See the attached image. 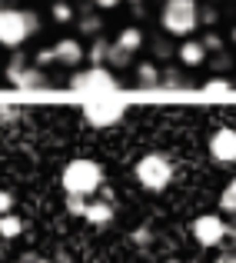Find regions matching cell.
I'll return each mask as SVG.
<instances>
[{"mask_svg": "<svg viewBox=\"0 0 236 263\" xmlns=\"http://www.w3.org/2000/svg\"><path fill=\"white\" fill-rule=\"evenodd\" d=\"M64 193L67 197H83V200H93L96 193L103 190V167L90 157H77L64 167Z\"/></svg>", "mask_w": 236, "mask_h": 263, "instance_id": "1", "label": "cell"}, {"mask_svg": "<svg viewBox=\"0 0 236 263\" xmlns=\"http://www.w3.org/2000/svg\"><path fill=\"white\" fill-rule=\"evenodd\" d=\"M40 30V17L24 7H0V47H24Z\"/></svg>", "mask_w": 236, "mask_h": 263, "instance_id": "2", "label": "cell"}, {"mask_svg": "<svg viewBox=\"0 0 236 263\" xmlns=\"http://www.w3.org/2000/svg\"><path fill=\"white\" fill-rule=\"evenodd\" d=\"M160 27H163V33H170V37L190 40L193 30L200 27V4L196 0H163Z\"/></svg>", "mask_w": 236, "mask_h": 263, "instance_id": "3", "label": "cell"}, {"mask_svg": "<svg viewBox=\"0 0 236 263\" xmlns=\"http://www.w3.org/2000/svg\"><path fill=\"white\" fill-rule=\"evenodd\" d=\"M173 174H176V170H173V160L166 154H143L133 167L136 183L147 193H163L166 186L173 183Z\"/></svg>", "mask_w": 236, "mask_h": 263, "instance_id": "4", "label": "cell"}, {"mask_svg": "<svg viewBox=\"0 0 236 263\" xmlns=\"http://www.w3.org/2000/svg\"><path fill=\"white\" fill-rule=\"evenodd\" d=\"M123 100L116 93H100V97H90L83 103V120L90 127H113V123L123 120Z\"/></svg>", "mask_w": 236, "mask_h": 263, "instance_id": "5", "label": "cell"}, {"mask_svg": "<svg viewBox=\"0 0 236 263\" xmlns=\"http://www.w3.org/2000/svg\"><path fill=\"white\" fill-rule=\"evenodd\" d=\"M70 87L80 90V93H90V97L116 93V77L110 67H87V70H77L70 77Z\"/></svg>", "mask_w": 236, "mask_h": 263, "instance_id": "6", "label": "cell"}, {"mask_svg": "<svg viewBox=\"0 0 236 263\" xmlns=\"http://www.w3.org/2000/svg\"><path fill=\"white\" fill-rule=\"evenodd\" d=\"M193 240H196L200 247H206V250H213V247H220L226 240V233H230V223H226L220 213H200L196 220H193Z\"/></svg>", "mask_w": 236, "mask_h": 263, "instance_id": "7", "label": "cell"}, {"mask_svg": "<svg viewBox=\"0 0 236 263\" xmlns=\"http://www.w3.org/2000/svg\"><path fill=\"white\" fill-rule=\"evenodd\" d=\"M7 80H10L13 87H20V90H37V87L47 84V73L40 70V67H30L27 57L20 53V57H13L10 64H7Z\"/></svg>", "mask_w": 236, "mask_h": 263, "instance_id": "8", "label": "cell"}, {"mask_svg": "<svg viewBox=\"0 0 236 263\" xmlns=\"http://www.w3.org/2000/svg\"><path fill=\"white\" fill-rule=\"evenodd\" d=\"M206 150H210V157L220 163V167H230V163H236V130H233V127L213 130Z\"/></svg>", "mask_w": 236, "mask_h": 263, "instance_id": "9", "label": "cell"}, {"mask_svg": "<svg viewBox=\"0 0 236 263\" xmlns=\"http://www.w3.org/2000/svg\"><path fill=\"white\" fill-rule=\"evenodd\" d=\"M113 217H116V206H113V193L110 190H103V193H96L93 200H87V210H83V220H87V223L107 227Z\"/></svg>", "mask_w": 236, "mask_h": 263, "instance_id": "10", "label": "cell"}, {"mask_svg": "<svg viewBox=\"0 0 236 263\" xmlns=\"http://www.w3.org/2000/svg\"><path fill=\"white\" fill-rule=\"evenodd\" d=\"M53 53H57V64H67V67H80L87 60V50L77 37H60L53 44Z\"/></svg>", "mask_w": 236, "mask_h": 263, "instance_id": "11", "label": "cell"}, {"mask_svg": "<svg viewBox=\"0 0 236 263\" xmlns=\"http://www.w3.org/2000/svg\"><path fill=\"white\" fill-rule=\"evenodd\" d=\"M176 57H180V64H183L186 70H193V67H203V64H206V57H210V50L203 47V40L190 37V40H183V44H180Z\"/></svg>", "mask_w": 236, "mask_h": 263, "instance_id": "12", "label": "cell"}, {"mask_svg": "<svg viewBox=\"0 0 236 263\" xmlns=\"http://www.w3.org/2000/svg\"><path fill=\"white\" fill-rule=\"evenodd\" d=\"M143 40H147V37H143V30H140V27H123V30H120V37L113 40V47H120L123 53H130V57H133V53L143 47Z\"/></svg>", "mask_w": 236, "mask_h": 263, "instance_id": "13", "label": "cell"}, {"mask_svg": "<svg viewBox=\"0 0 236 263\" xmlns=\"http://www.w3.org/2000/svg\"><path fill=\"white\" fill-rule=\"evenodd\" d=\"M136 84L140 87H160V64L140 60V64H136Z\"/></svg>", "mask_w": 236, "mask_h": 263, "instance_id": "14", "label": "cell"}, {"mask_svg": "<svg viewBox=\"0 0 236 263\" xmlns=\"http://www.w3.org/2000/svg\"><path fill=\"white\" fill-rule=\"evenodd\" d=\"M20 233H24V220H20L17 213H4V217H0V237L4 240H17Z\"/></svg>", "mask_w": 236, "mask_h": 263, "instance_id": "15", "label": "cell"}, {"mask_svg": "<svg viewBox=\"0 0 236 263\" xmlns=\"http://www.w3.org/2000/svg\"><path fill=\"white\" fill-rule=\"evenodd\" d=\"M107 53H110V44L103 37H93V44H90V50H87L90 67H107Z\"/></svg>", "mask_w": 236, "mask_h": 263, "instance_id": "16", "label": "cell"}, {"mask_svg": "<svg viewBox=\"0 0 236 263\" xmlns=\"http://www.w3.org/2000/svg\"><path fill=\"white\" fill-rule=\"evenodd\" d=\"M80 30H83V33H90V37H100L103 20H100V17H93V4H90L87 10L80 13Z\"/></svg>", "mask_w": 236, "mask_h": 263, "instance_id": "17", "label": "cell"}, {"mask_svg": "<svg viewBox=\"0 0 236 263\" xmlns=\"http://www.w3.org/2000/svg\"><path fill=\"white\" fill-rule=\"evenodd\" d=\"M233 90V80L230 77H223V73H217V77H210L203 84V93H210V97H220V93H230Z\"/></svg>", "mask_w": 236, "mask_h": 263, "instance_id": "18", "label": "cell"}, {"mask_svg": "<svg viewBox=\"0 0 236 263\" xmlns=\"http://www.w3.org/2000/svg\"><path fill=\"white\" fill-rule=\"evenodd\" d=\"M190 80H186L183 70H173V67H160V87H186Z\"/></svg>", "mask_w": 236, "mask_h": 263, "instance_id": "19", "label": "cell"}, {"mask_svg": "<svg viewBox=\"0 0 236 263\" xmlns=\"http://www.w3.org/2000/svg\"><path fill=\"white\" fill-rule=\"evenodd\" d=\"M50 13H53V20H57V24H70V20H73V7L67 4V0H57Z\"/></svg>", "mask_w": 236, "mask_h": 263, "instance_id": "20", "label": "cell"}, {"mask_svg": "<svg viewBox=\"0 0 236 263\" xmlns=\"http://www.w3.org/2000/svg\"><path fill=\"white\" fill-rule=\"evenodd\" d=\"M50 64H57V53H53V47H44V50H37L33 53V67H50Z\"/></svg>", "mask_w": 236, "mask_h": 263, "instance_id": "21", "label": "cell"}, {"mask_svg": "<svg viewBox=\"0 0 236 263\" xmlns=\"http://www.w3.org/2000/svg\"><path fill=\"white\" fill-rule=\"evenodd\" d=\"M203 47L206 50H223V37H220L217 30H206L203 33Z\"/></svg>", "mask_w": 236, "mask_h": 263, "instance_id": "22", "label": "cell"}, {"mask_svg": "<svg viewBox=\"0 0 236 263\" xmlns=\"http://www.w3.org/2000/svg\"><path fill=\"white\" fill-rule=\"evenodd\" d=\"M83 210H87V200H83V197H67V213L83 217Z\"/></svg>", "mask_w": 236, "mask_h": 263, "instance_id": "23", "label": "cell"}, {"mask_svg": "<svg viewBox=\"0 0 236 263\" xmlns=\"http://www.w3.org/2000/svg\"><path fill=\"white\" fill-rule=\"evenodd\" d=\"M220 210H223V213H236V200H233V193H230V190L220 193Z\"/></svg>", "mask_w": 236, "mask_h": 263, "instance_id": "24", "label": "cell"}, {"mask_svg": "<svg viewBox=\"0 0 236 263\" xmlns=\"http://www.w3.org/2000/svg\"><path fill=\"white\" fill-rule=\"evenodd\" d=\"M4 213H13V193L10 190H0V217Z\"/></svg>", "mask_w": 236, "mask_h": 263, "instance_id": "25", "label": "cell"}, {"mask_svg": "<svg viewBox=\"0 0 236 263\" xmlns=\"http://www.w3.org/2000/svg\"><path fill=\"white\" fill-rule=\"evenodd\" d=\"M213 20H217V7L200 4V24H213Z\"/></svg>", "mask_w": 236, "mask_h": 263, "instance_id": "26", "label": "cell"}, {"mask_svg": "<svg viewBox=\"0 0 236 263\" xmlns=\"http://www.w3.org/2000/svg\"><path fill=\"white\" fill-rule=\"evenodd\" d=\"M230 67H233V60H230V57H226V53H220V57H217V60H213V70H217V73H223V70H230Z\"/></svg>", "mask_w": 236, "mask_h": 263, "instance_id": "27", "label": "cell"}, {"mask_svg": "<svg viewBox=\"0 0 236 263\" xmlns=\"http://www.w3.org/2000/svg\"><path fill=\"white\" fill-rule=\"evenodd\" d=\"M93 7H100V10H113V7H120L123 0H90Z\"/></svg>", "mask_w": 236, "mask_h": 263, "instance_id": "28", "label": "cell"}, {"mask_svg": "<svg viewBox=\"0 0 236 263\" xmlns=\"http://www.w3.org/2000/svg\"><path fill=\"white\" fill-rule=\"evenodd\" d=\"M0 120H4V123L17 120V107H0Z\"/></svg>", "mask_w": 236, "mask_h": 263, "instance_id": "29", "label": "cell"}, {"mask_svg": "<svg viewBox=\"0 0 236 263\" xmlns=\"http://www.w3.org/2000/svg\"><path fill=\"white\" fill-rule=\"evenodd\" d=\"M213 263H236V250H223V253H217V260Z\"/></svg>", "mask_w": 236, "mask_h": 263, "instance_id": "30", "label": "cell"}, {"mask_svg": "<svg viewBox=\"0 0 236 263\" xmlns=\"http://www.w3.org/2000/svg\"><path fill=\"white\" fill-rule=\"evenodd\" d=\"M24 263H50V260H44V257H27Z\"/></svg>", "mask_w": 236, "mask_h": 263, "instance_id": "31", "label": "cell"}, {"mask_svg": "<svg viewBox=\"0 0 236 263\" xmlns=\"http://www.w3.org/2000/svg\"><path fill=\"white\" fill-rule=\"evenodd\" d=\"M226 190H230V193H233V200H236V177L230 180V186H226Z\"/></svg>", "mask_w": 236, "mask_h": 263, "instance_id": "32", "label": "cell"}, {"mask_svg": "<svg viewBox=\"0 0 236 263\" xmlns=\"http://www.w3.org/2000/svg\"><path fill=\"white\" fill-rule=\"evenodd\" d=\"M226 240H233V243H236V227H230V233H226Z\"/></svg>", "mask_w": 236, "mask_h": 263, "instance_id": "33", "label": "cell"}, {"mask_svg": "<svg viewBox=\"0 0 236 263\" xmlns=\"http://www.w3.org/2000/svg\"><path fill=\"white\" fill-rule=\"evenodd\" d=\"M230 40H233V44H236V27H233V30H230Z\"/></svg>", "mask_w": 236, "mask_h": 263, "instance_id": "34", "label": "cell"}, {"mask_svg": "<svg viewBox=\"0 0 236 263\" xmlns=\"http://www.w3.org/2000/svg\"><path fill=\"white\" fill-rule=\"evenodd\" d=\"M166 263H193V260H166Z\"/></svg>", "mask_w": 236, "mask_h": 263, "instance_id": "35", "label": "cell"}, {"mask_svg": "<svg viewBox=\"0 0 236 263\" xmlns=\"http://www.w3.org/2000/svg\"><path fill=\"white\" fill-rule=\"evenodd\" d=\"M130 4H136V10H140V0H130Z\"/></svg>", "mask_w": 236, "mask_h": 263, "instance_id": "36", "label": "cell"}, {"mask_svg": "<svg viewBox=\"0 0 236 263\" xmlns=\"http://www.w3.org/2000/svg\"><path fill=\"white\" fill-rule=\"evenodd\" d=\"M13 263H24V260H13Z\"/></svg>", "mask_w": 236, "mask_h": 263, "instance_id": "37", "label": "cell"}]
</instances>
